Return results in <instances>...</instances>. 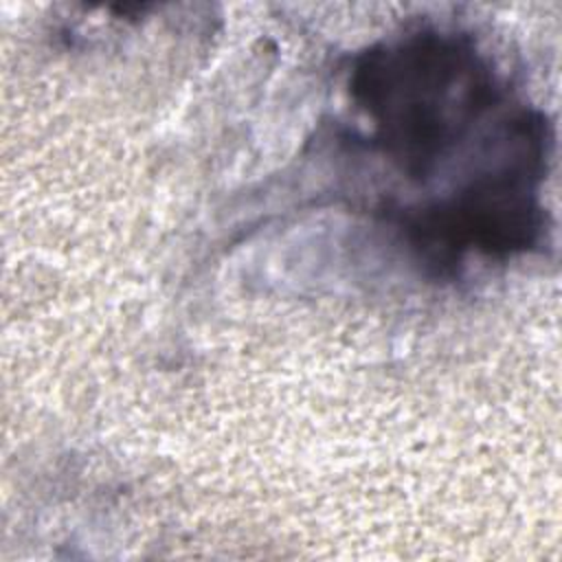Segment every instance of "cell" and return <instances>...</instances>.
<instances>
[{
    "label": "cell",
    "mask_w": 562,
    "mask_h": 562,
    "mask_svg": "<svg viewBox=\"0 0 562 562\" xmlns=\"http://www.w3.org/2000/svg\"><path fill=\"white\" fill-rule=\"evenodd\" d=\"M349 92L371 143L411 180H428L472 138L505 90L470 37L417 31L362 53Z\"/></svg>",
    "instance_id": "cell-1"
}]
</instances>
